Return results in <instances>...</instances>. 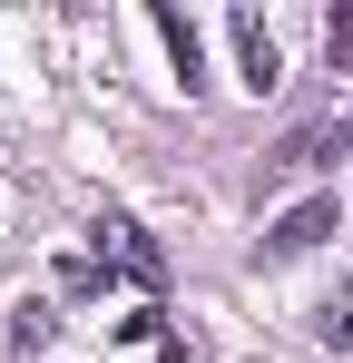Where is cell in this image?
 <instances>
[{
	"instance_id": "3",
	"label": "cell",
	"mask_w": 353,
	"mask_h": 363,
	"mask_svg": "<svg viewBox=\"0 0 353 363\" xmlns=\"http://www.w3.org/2000/svg\"><path fill=\"white\" fill-rule=\"evenodd\" d=\"M334 226H344V206H334V196H304V206H285V216L265 226V255H314Z\"/></svg>"
},
{
	"instance_id": "8",
	"label": "cell",
	"mask_w": 353,
	"mask_h": 363,
	"mask_svg": "<svg viewBox=\"0 0 353 363\" xmlns=\"http://www.w3.org/2000/svg\"><path fill=\"white\" fill-rule=\"evenodd\" d=\"M324 344H344V354H353V285L324 304Z\"/></svg>"
},
{
	"instance_id": "7",
	"label": "cell",
	"mask_w": 353,
	"mask_h": 363,
	"mask_svg": "<svg viewBox=\"0 0 353 363\" xmlns=\"http://www.w3.org/2000/svg\"><path fill=\"white\" fill-rule=\"evenodd\" d=\"M324 60H334V79H353V10L324 20Z\"/></svg>"
},
{
	"instance_id": "1",
	"label": "cell",
	"mask_w": 353,
	"mask_h": 363,
	"mask_svg": "<svg viewBox=\"0 0 353 363\" xmlns=\"http://www.w3.org/2000/svg\"><path fill=\"white\" fill-rule=\"evenodd\" d=\"M344 147H353V108H324V118H304V128H294V138L265 157V167H275V177H314V167H334Z\"/></svg>"
},
{
	"instance_id": "5",
	"label": "cell",
	"mask_w": 353,
	"mask_h": 363,
	"mask_svg": "<svg viewBox=\"0 0 353 363\" xmlns=\"http://www.w3.org/2000/svg\"><path fill=\"white\" fill-rule=\"evenodd\" d=\"M157 40H167V60H176V79L196 89V79H206V50H196V20H176V10H157Z\"/></svg>"
},
{
	"instance_id": "6",
	"label": "cell",
	"mask_w": 353,
	"mask_h": 363,
	"mask_svg": "<svg viewBox=\"0 0 353 363\" xmlns=\"http://www.w3.org/2000/svg\"><path fill=\"white\" fill-rule=\"evenodd\" d=\"M50 344V304H10V354H40Z\"/></svg>"
},
{
	"instance_id": "2",
	"label": "cell",
	"mask_w": 353,
	"mask_h": 363,
	"mask_svg": "<svg viewBox=\"0 0 353 363\" xmlns=\"http://www.w3.org/2000/svg\"><path fill=\"white\" fill-rule=\"evenodd\" d=\"M89 236H99V265H118L128 285H157V275H167V255H157V236H147V226H128V216H99Z\"/></svg>"
},
{
	"instance_id": "4",
	"label": "cell",
	"mask_w": 353,
	"mask_h": 363,
	"mask_svg": "<svg viewBox=\"0 0 353 363\" xmlns=\"http://www.w3.org/2000/svg\"><path fill=\"white\" fill-rule=\"evenodd\" d=\"M235 60H245V89H255V99L285 79V50H275V30H265L255 10H235Z\"/></svg>"
}]
</instances>
